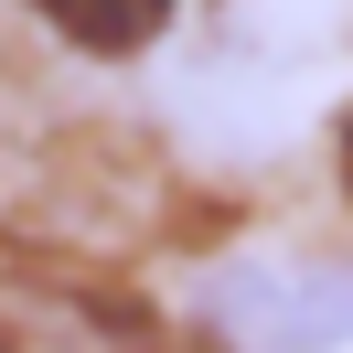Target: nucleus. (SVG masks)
Masks as SVG:
<instances>
[{"mask_svg":"<svg viewBox=\"0 0 353 353\" xmlns=\"http://www.w3.org/2000/svg\"><path fill=\"white\" fill-rule=\"evenodd\" d=\"M65 32H86V43H139V32L172 11V0H43Z\"/></svg>","mask_w":353,"mask_h":353,"instance_id":"3","label":"nucleus"},{"mask_svg":"<svg viewBox=\"0 0 353 353\" xmlns=\"http://www.w3.org/2000/svg\"><path fill=\"white\" fill-rule=\"evenodd\" d=\"M139 310L118 289H86L75 268L0 246V353H139Z\"/></svg>","mask_w":353,"mask_h":353,"instance_id":"2","label":"nucleus"},{"mask_svg":"<svg viewBox=\"0 0 353 353\" xmlns=\"http://www.w3.org/2000/svg\"><path fill=\"white\" fill-rule=\"evenodd\" d=\"M193 321L236 353H332L353 343V257H236L193 289Z\"/></svg>","mask_w":353,"mask_h":353,"instance_id":"1","label":"nucleus"}]
</instances>
